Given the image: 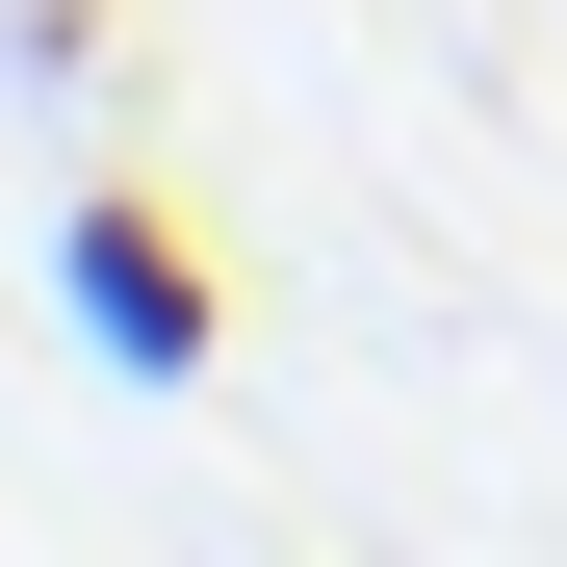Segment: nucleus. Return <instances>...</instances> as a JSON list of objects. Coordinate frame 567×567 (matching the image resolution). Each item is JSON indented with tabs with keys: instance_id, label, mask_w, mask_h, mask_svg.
<instances>
[{
	"instance_id": "2",
	"label": "nucleus",
	"mask_w": 567,
	"mask_h": 567,
	"mask_svg": "<svg viewBox=\"0 0 567 567\" xmlns=\"http://www.w3.org/2000/svg\"><path fill=\"white\" fill-rule=\"evenodd\" d=\"M27 78H52V104H104V78H155V52H130V0H27Z\"/></svg>"
},
{
	"instance_id": "1",
	"label": "nucleus",
	"mask_w": 567,
	"mask_h": 567,
	"mask_svg": "<svg viewBox=\"0 0 567 567\" xmlns=\"http://www.w3.org/2000/svg\"><path fill=\"white\" fill-rule=\"evenodd\" d=\"M52 310L130 361V388H207L233 361V284H207V233L155 207V181H78V233H52Z\"/></svg>"
}]
</instances>
